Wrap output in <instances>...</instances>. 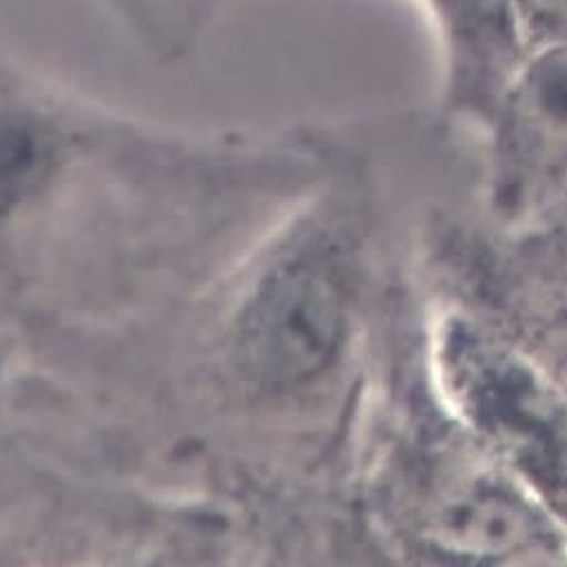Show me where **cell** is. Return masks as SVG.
Masks as SVG:
<instances>
[{
  "instance_id": "4",
  "label": "cell",
  "mask_w": 567,
  "mask_h": 567,
  "mask_svg": "<svg viewBox=\"0 0 567 567\" xmlns=\"http://www.w3.org/2000/svg\"><path fill=\"white\" fill-rule=\"evenodd\" d=\"M368 218L348 212L282 262L247 306L236 341L243 374L297 391L334 372L352 346L365 295Z\"/></svg>"
},
{
  "instance_id": "1",
  "label": "cell",
  "mask_w": 567,
  "mask_h": 567,
  "mask_svg": "<svg viewBox=\"0 0 567 567\" xmlns=\"http://www.w3.org/2000/svg\"><path fill=\"white\" fill-rule=\"evenodd\" d=\"M393 328L372 485L391 554L413 565H567L565 529L471 435L437 389L415 274L393 292Z\"/></svg>"
},
{
  "instance_id": "7",
  "label": "cell",
  "mask_w": 567,
  "mask_h": 567,
  "mask_svg": "<svg viewBox=\"0 0 567 567\" xmlns=\"http://www.w3.org/2000/svg\"><path fill=\"white\" fill-rule=\"evenodd\" d=\"M48 157L39 126L21 115L0 117V205L21 196Z\"/></svg>"
},
{
  "instance_id": "8",
  "label": "cell",
  "mask_w": 567,
  "mask_h": 567,
  "mask_svg": "<svg viewBox=\"0 0 567 567\" xmlns=\"http://www.w3.org/2000/svg\"><path fill=\"white\" fill-rule=\"evenodd\" d=\"M529 50L567 39V0H516Z\"/></svg>"
},
{
  "instance_id": "6",
  "label": "cell",
  "mask_w": 567,
  "mask_h": 567,
  "mask_svg": "<svg viewBox=\"0 0 567 567\" xmlns=\"http://www.w3.org/2000/svg\"><path fill=\"white\" fill-rule=\"evenodd\" d=\"M442 41V117L483 128L529 54L516 0H426Z\"/></svg>"
},
{
  "instance_id": "5",
  "label": "cell",
  "mask_w": 567,
  "mask_h": 567,
  "mask_svg": "<svg viewBox=\"0 0 567 567\" xmlns=\"http://www.w3.org/2000/svg\"><path fill=\"white\" fill-rule=\"evenodd\" d=\"M481 216L532 236L567 214V39L529 50L478 131Z\"/></svg>"
},
{
  "instance_id": "3",
  "label": "cell",
  "mask_w": 567,
  "mask_h": 567,
  "mask_svg": "<svg viewBox=\"0 0 567 567\" xmlns=\"http://www.w3.org/2000/svg\"><path fill=\"white\" fill-rule=\"evenodd\" d=\"M424 292L476 315L523 350L567 398V258L534 236L431 209L415 240Z\"/></svg>"
},
{
  "instance_id": "9",
  "label": "cell",
  "mask_w": 567,
  "mask_h": 567,
  "mask_svg": "<svg viewBox=\"0 0 567 567\" xmlns=\"http://www.w3.org/2000/svg\"><path fill=\"white\" fill-rule=\"evenodd\" d=\"M534 238L543 240L545 245H549L551 249H556L558 254H563L567 258V216H563L556 225H551L549 229L540 231V234H532Z\"/></svg>"
},
{
  "instance_id": "2",
  "label": "cell",
  "mask_w": 567,
  "mask_h": 567,
  "mask_svg": "<svg viewBox=\"0 0 567 567\" xmlns=\"http://www.w3.org/2000/svg\"><path fill=\"white\" fill-rule=\"evenodd\" d=\"M424 301L429 361L444 400L567 534L565 393L476 315L429 292Z\"/></svg>"
}]
</instances>
